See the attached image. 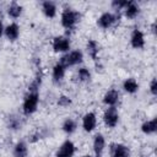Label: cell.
Masks as SVG:
<instances>
[{
  "instance_id": "1",
  "label": "cell",
  "mask_w": 157,
  "mask_h": 157,
  "mask_svg": "<svg viewBox=\"0 0 157 157\" xmlns=\"http://www.w3.org/2000/svg\"><path fill=\"white\" fill-rule=\"evenodd\" d=\"M81 21V13L72 9V7H65L61 11L60 15V23L63 26V28L67 29V31H72L75 29V27L78 25V22Z\"/></svg>"
},
{
  "instance_id": "2",
  "label": "cell",
  "mask_w": 157,
  "mask_h": 157,
  "mask_svg": "<svg viewBox=\"0 0 157 157\" xmlns=\"http://www.w3.org/2000/svg\"><path fill=\"white\" fill-rule=\"evenodd\" d=\"M39 105V92L27 91L22 101V113L26 117L34 114Z\"/></svg>"
},
{
  "instance_id": "3",
  "label": "cell",
  "mask_w": 157,
  "mask_h": 157,
  "mask_svg": "<svg viewBox=\"0 0 157 157\" xmlns=\"http://www.w3.org/2000/svg\"><path fill=\"white\" fill-rule=\"evenodd\" d=\"M59 61L66 69L72 67V66H78L83 61V52L81 49H72V50L63 54Z\"/></svg>"
},
{
  "instance_id": "4",
  "label": "cell",
  "mask_w": 157,
  "mask_h": 157,
  "mask_svg": "<svg viewBox=\"0 0 157 157\" xmlns=\"http://www.w3.org/2000/svg\"><path fill=\"white\" fill-rule=\"evenodd\" d=\"M119 18H120V13H117L114 11H104L103 13L99 15L96 23L102 29H109L118 23Z\"/></svg>"
},
{
  "instance_id": "5",
  "label": "cell",
  "mask_w": 157,
  "mask_h": 157,
  "mask_svg": "<svg viewBox=\"0 0 157 157\" xmlns=\"http://www.w3.org/2000/svg\"><path fill=\"white\" fill-rule=\"evenodd\" d=\"M52 49L54 53L65 54L71 50V39L67 36H55L52 40Z\"/></svg>"
},
{
  "instance_id": "6",
  "label": "cell",
  "mask_w": 157,
  "mask_h": 157,
  "mask_svg": "<svg viewBox=\"0 0 157 157\" xmlns=\"http://www.w3.org/2000/svg\"><path fill=\"white\" fill-rule=\"evenodd\" d=\"M119 118H120V115H119V110L117 107H107L102 115L104 125L109 129H114L118 125Z\"/></svg>"
},
{
  "instance_id": "7",
  "label": "cell",
  "mask_w": 157,
  "mask_h": 157,
  "mask_svg": "<svg viewBox=\"0 0 157 157\" xmlns=\"http://www.w3.org/2000/svg\"><path fill=\"white\" fill-rule=\"evenodd\" d=\"M76 153V145L70 139L63 141L55 151V157H74Z\"/></svg>"
},
{
  "instance_id": "8",
  "label": "cell",
  "mask_w": 157,
  "mask_h": 157,
  "mask_svg": "<svg viewBox=\"0 0 157 157\" xmlns=\"http://www.w3.org/2000/svg\"><path fill=\"white\" fill-rule=\"evenodd\" d=\"M97 115L94 112H87L81 119V128L85 132H92L97 128Z\"/></svg>"
},
{
  "instance_id": "9",
  "label": "cell",
  "mask_w": 157,
  "mask_h": 157,
  "mask_svg": "<svg viewBox=\"0 0 157 157\" xmlns=\"http://www.w3.org/2000/svg\"><path fill=\"white\" fill-rule=\"evenodd\" d=\"M110 157H131V150L128 145L121 142H114L109 146Z\"/></svg>"
},
{
  "instance_id": "10",
  "label": "cell",
  "mask_w": 157,
  "mask_h": 157,
  "mask_svg": "<svg viewBox=\"0 0 157 157\" xmlns=\"http://www.w3.org/2000/svg\"><path fill=\"white\" fill-rule=\"evenodd\" d=\"M105 137L102 132H97L92 139V150L94 157H102L104 150H105Z\"/></svg>"
},
{
  "instance_id": "11",
  "label": "cell",
  "mask_w": 157,
  "mask_h": 157,
  "mask_svg": "<svg viewBox=\"0 0 157 157\" xmlns=\"http://www.w3.org/2000/svg\"><path fill=\"white\" fill-rule=\"evenodd\" d=\"M146 44L145 34L140 28H134L130 33V45L134 49H144Z\"/></svg>"
},
{
  "instance_id": "12",
  "label": "cell",
  "mask_w": 157,
  "mask_h": 157,
  "mask_svg": "<svg viewBox=\"0 0 157 157\" xmlns=\"http://www.w3.org/2000/svg\"><path fill=\"white\" fill-rule=\"evenodd\" d=\"M102 102L105 107H117L120 102V92L115 88L105 91V93L102 97Z\"/></svg>"
},
{
  "instance_id": "13",
  "label": "cell",
  "mask_w": 157,
  "mask_h": 157,
  "mask_svg": "<svg viewBox=\"0 0 157 157\" xmlns=\"http://www.w3.org/2000/svg\"><path fill=\"white\" fill-rule=\"evenodd\" d=\"M121 12H123L124 17H126L128 20H134V18H136V17L140 15L141 7H140V5H139L136 1L130 0Z\"/></svg>"
},
{
  "instance_id": "14",
  "label": "cell",
  "mask_w": 157,
  "mask_h": 157,
  "mask_svg": "<svg viewBox=\"0 0 157 157\" xmlns=\"http://www.w3.org/2000/svg\"><path fill=\"white\" fill-rule=\"evenodd\" d=\"M4 36L9 42H16L20 37V25L16 22H10L7 26H5Z\"/></svg>"
},
{
  "instance_id": "15",
  "label": "cell",
  "mask_w": 157,
  "mask_h": 157,
  "mask_svg": "<svg viewBox=\"0 0 157 157\" xmlns=\"http://www.w3.org/2000/svg\"><path fill=\"white\" fill-rule=\"evenodd\" d=\"M40 10H42V13L47 18H54L58 13V5L54 1L45 0L40 2Z\"/></svg>"
},
{
  "instance_id": "16",
  "label": "cell",
  "mask_w": 157,
  "mask_h": 157,
  "mask_svg": "<svg viewBox=\"0 0 157 157\" xmlns=\"http://www.w3.org/2000/svg\"><path fill=\"white\" fill-rule=\"evenodd\" d=\"M65 74H66V67L60 63V61H56L53 67H52V80L54 83H61L64 77H65Z\"/></svg>"
},
{
  "instance_id": "17",
  "label": "cell",
  "mask_w": 157,
  "mask_h": 157,
  "mask_svg": "<svg viewBox=\"0 0 157 157\" xmlns=\"http://www.w3.org/2000/svg\"><path fill=\"white\" fill-rule=\"evenodd\" d=\"M29 147L25 140H18L12 146V156L13 157H28Z\"/></svg>"
},
{
  "instance_id": "18",
  "label": "cell",
  "mask_w": 157,
  "mask_h": 157,
  "mask_svg": "<svg viewBox=\"0 0 157 157\" xmlns=\"http://www.w3.org/2000/svg\"><path fill=\"white\" fill-rule=\"evenodd\" d=\"M139 87H140V85L135 77H126L121 83L123 91L126 92L128 94H135L139 91Z\"/></svg>"
},
{
  "instance_id": "19",
  "label": "cell",
  "mask_w": 157,
  "mask_h": 157,
  "mask_svg": "<svg viewBox=\"0 0 157 157\" xmlns=\"http://www.w3.org/2000/svg\"><path fill=\"white\" fill-rule=\"evenodd\" d=\"M23 120L18 114H10L6 119V126L11 131H18L22 129Z\"/></svg>"
},
{
  "instance_id": "20",
  "label": "cell",
  "mask_w": 157,
  "mask_h": 157,
  "mask_svg": "<svg viewBox=\"0 0 157 157\" xmlns=\"http://www.w3.org/2000/svg\"><path fill=\"white\" fill-rule=\"evenodd\" d=\"M140 130L145 135H155L156 131H157V118H152V119L145 120L141 124Z\"/></svg>"
},
{
  "instance_id": "21",
  "label": "cell",
  "mask_w": 157,
  "mask_h": 157,
  "mask_svg": "<svg viewBox=\"0 0 157 157\" xmlns=\"http://www.w3.org/2000/svg\"><path fill=\"white\" fill-rule=\"evenodd\" d=\"M22 12H23L22 5H20V4L16 2V1H12L11 4H9V6H7V9H6V13H7V16H9L11 20H17V18H20L21 15H22Z\"/></svg>"
},
{
  "instance_id": "22",
  "label": "cell",
  "mask_w": 157,
  "mask_h": 157,
  "mask_svg": "<svg viewBox=\"0 0 157 157\" xmlns=\"http://www.w3.org/2000/svg\"><path fill=\"white\" fill-rule=\"evenodd\" d=\"M86 52H87V55L92 60H98V55H99L98 42L96 39H88V42L86 43Z\"/></svg>"
},
{
  "instance_id": "23",
  "label": "cell",
  "mask_w": 157,
  "mask_h": 157,
  "mask_svg": "<svg viewBox=\"0 0 157 157\" xmlns=\"http://www.w3.org/2000/svg\"><path fill=\"white\" fill-rule=\"evenodd\" d=\"M75 78L80 83H87V82L91 81L92 74H91V71H90L88 67H86V66H78V69L76 70V74H75Z\"/></svg>"
},
{
  "instance_id": "24",
  "label": "cell",
  "mask_w": 157,
  "mask_h": 157,
  "mask_svg": "<svg viewBox=\"0 0 157 157\" xmlns=\"http://www.w3.org/2000/svg\"><path fill=\"white\" fill-rule=\"evenodd\" d=\"M78 125L77 121L74 118H66L63 123H61V130L66 134V135H72L76 130H77Z\"/></svg>"
},
{
  "instance_id": "25",
  "label": "cell",
  "mask_w": 157,
  "mask_h": 157,
  "mask_svg": "<svg viewBox=\"0 0 157 157\" xmlns=\"http://www.w3.org/2000/svg\"><path fill=\"white\" fill-rule=\"evenodd\" d=\"M42 74L40 72H37V75L34 76V78L31 81L29 86H28V90L27 91H33V92H39V88L42 86Z\"/></svg>"
},
{
  "instance_id": "26",
  "label": "cell",
  "mask_w": 157,
  "mask_h": 157,
  "mask_svg": "<svg viewBox=\"0 0 157 157\" xmlns=\"http://www.w3.org/2000/svg\"><path fill=\"white\" fill-rule=\"evenodd\" d=\"M128 2H129V0H114V1H112L110 5H112V9L114 10V12L119 13L124 10V7L128 5Z\"/></svg>"
},
{
  "instance_id": "27",
  "label": "cell",
  "mask_w": 157,
  "mask_h": 157,
  "mask_svg": "<svg viewBox=\"0 0 157 157\" xmlns=\"http://www.w3.org/2000/svg\"><path fill=\"white\" fill-rule=\"evenodd\" d=\"M56 103H58L59 107H61V108H66V107H69V105L72 103V101H71V98H70L69 96H66V94H61V96L58 97Z\"/></svg>"
},
{
  "instance_id": "28",
  "label": "cell",
  "mask_w": 157,
  "mask_h": 157,
  "mask_svg": "<svg viewBox=\"0 0 157 157\" xmlns=\"http://www.w3.org/2000/svg\"><path fill=\"white\" fill-rule=\"evenodd\" d=\"M148 91H150V93H151L152 97H156V96H157V80H156V77H153V78L151 80Z\"/></svg>"
},
{
  "instance_id": "29",
  "label": "cell",
  "mask_w": 157,
  "mask_h": 157,
  "mask_svg": "<svg viewBox=\"0 0 157 157\" xmlns=\"http://www.w3.org/2000/svg\"><path fill=\"white\" fill-rule=\"evenodd\" d=\"M4 29H5V26H4V23H2V21L0 20V38L4 36Z\"/></svg>"
},
{
  "instance_id": "30",
  "label": "cell",
  "mask_w": 157,
  "mask_h": 157,
  "mask_svg": "<svg viewBox=\"0 0 157 157\" xmlns=\"http://www.w3.org/2000/svg\"><path fill=\"white\" fill-rule=\"evenodd\" d=\"M151 31L153 32V34H155V32H156V22H153L152 23V26H151Z\"/></svg>"
},
{
  "instance_id": "31",
  "label": "cell",
  "mask_w": 157,
  "mask_h": 157,
  "mask_svg": "<svg viewBox=\"0 0 157 157\" xmlns=\"http://www.w3.org/2000/svg\"><path fill=\"white\" fill-rule=\"evenodd\" d=\"M82 157H94L93 155H91V153H86V155H83Z\"/></svg>"
}]
</instances>
